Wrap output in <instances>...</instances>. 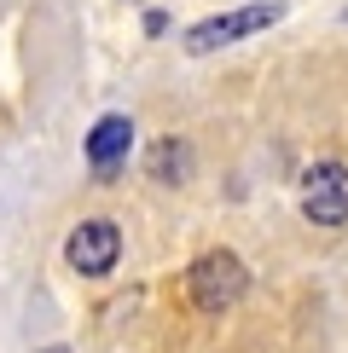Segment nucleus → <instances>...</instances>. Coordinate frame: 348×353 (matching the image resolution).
I'll return each mask as SVG.
<instances>
[{
    "instance_id": "1",
    "label": "nucleus",
    "mask_w": 348,
    "mask_h": 353,
    "mask_svg": "<svg viewBox=\"0 0 348 353\" xmlns=\"http://www.w3.org/2000/svg\"><path fill=\"white\" fill-rule=\"evenodd\" d=\"M244 284H250V272H244V261L232 255V249H209V255H197L192 272H186V290H192V301L203 313H226V307L244 296Z\"/></svg>"
},
{
    "instance_id": "2",
    "label": "nucleus",
    "mask_w": 348,
    "mask_h": 353,
    "mask_svg": "<svg viewBox=\"0 0 348 353\" xmlns=\"http://www.w3.org/2000/svg\"><path fill=\"white\" fill-rule=\"evenodd\" d=\"M302 214L313 226H348V168L342 163H313L302 174Z\"/></svg>"
},
{
    "instance_id": "3",
    "label": "nucleus",
    "mask_w": 348,
    "mask_h": 353,
    "mask_svg": "<svg viewBox=\"0 0 348 353\" xmlns=\"http://www.w3.org/2000/svg\"><path fill=\"white\" fill-rule=\"evenodd\" d=\"M279 18H284L279 0H267V6H238V12H221V18H203V23L186 29V52H215V47H226V41H238V35H255V29H267Z\"/></svg>"
},
{
    "instance_id": "4",
    "label": "nucleus",
    "mask_w": 348,
    "mask_h": 353,
    "mask_svg": "<svg viewBox=\"0 0 348 353\" xmlns=\"http://www.w3.org/2000/svg\"><path fill=\"white\" fill-rule=\"evenodd\" d=\"M64 255H70V267L81 278H105L116 267V255H122V232H116L110 220H81V226L70 232Z\"/></svg>"
},
{
    "instance_id": "5",
    "label": "nucleus",
    "mask_w": 348,
    "mask_h": 353,
    "mask_svg": "<svg viewBox=\"0 0 348 353\" xmlns=\"http://www.w3.org/2000/svg\"><path fill=\"white\" fill-rule=\"evenodd\" d=\"M128 145H134V122H128V116H99L93 134H87V163L99 174H110L128 157Z\"/></svg>"
},
{
    "instance_id": "6",
    "label": "nucleus",
    "mask_w": 348,
    "mask_h": 353,
    "mask_svg": "<svg viewBox=\"0 0 348 353\" xmlns=\"http://www.w3.org/2000/svg\"><path fill=\"white\" fill-rule=\"evenodd\" d=\"M186 168H192V151H186L180 139H163V145L151 151V180L180 185V180H186Z\"/></svg>"
}]
</instances>
